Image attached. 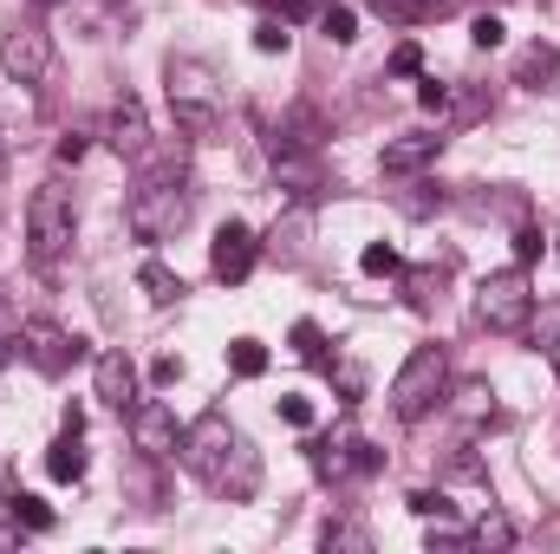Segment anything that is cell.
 Instances as JSON below:
<instances>
[{"label":"cell","instance_id":"obj_1","mask_svg":"<svg viewBox=\"0 0 560 554\" xmlns=\"http://www.w3.org/2000/svg\"><path fill=\"white\" fill-rule=\"evenodd\" d=\"M183 463H189L215 496H229V503H248V496L261 489V457H255V443H248L222 412H202L183 430Z\"/></svg>","mask_w":560,"mask_h":554},{"label":"cell","instance_id":"obj_2","mask_svg":"<svg viewBox=\"0 0 560 554\" xmlns=\"http://www.w3.org/2000/svg\"><path fill=\"white\" fill-rule=\"evenodd\" d=\"M79 235V209H72V189L59 176H46L33 196H26V262L33 268H52Z\"/></svg>","mask_w":560,"mask_h":554},{"label":"cell","instance_id":"obj_3","mask_svg":"<svg viewBox=\"0 0 560 554\" xmlns=\"http://www.w3.org/2000/svg\"><path fill=\"white\" fill-rule=\"evenodd\" d=\"M163 92H170V112H176V131L189 138H209L222 125V85L202 59H170L163 66Z\"/></svg>","mask_w":560,"mask_h":554},{"label":"cell","instance_id":"obj_4","mask_svg":"<svg viewBox=\"0 0 560 554\" xmlns=\"http://www.w3.org/2000/svg\"><path fill=\"white\" fill-rule=\"evenodd\" d=\"M189 183H176V176H150L131 189V203H125V222H131V235L138 242H170L183 222H189Z\"/></svg>","mask_w":560,"mask_h":554},{"label":"cell","instance_id":"obj_5","mask_svg":"<svg viewBox=\"0 0 560 554\" xmlns=\"http://www.w3.org/2000/svg\"><path fill=\"white\" fill-rule=\"evenodd\" d=\"M443 385H450V353H443L436 339H430V346H411V359H405L398 379H392V412L405 417V424H418V417L436 412Z\"/></svg>","mask_w":560,"mask_h":554},{"label":"cell","instance_id":"obj_6","mask_svg":"<svg viewBox=\"0 0 560 554\" xmlns=\"http://www.w3.org/2000/svg\"><path fill=\"white\" fill-rule=\"evenodd\" d=\"M476 313H482L489 333H528V320H535V287H528V275H522V268L482 275V287H476Z\"/></svg>","mask_w":560,"mask_h":554},{"label":"cell","instance_id":"obj_7","mask_svg":"<svg viewBox=\"0 0 560 554\" xmlns=\"http://www.w3.org/2000/svg\"><path fill=\"white\" fill-rule=\"evenodd\" d=\"M52 33L39 26V20H13L7 33H0V72L7 79H20V85H39V79H52Z\"/></svg>","mask_w":560,"mask_h":554},{"label":"cell","instance_id":"obj_8","mask_svg":"<svg viewBox=\"0 0 560 554\" xmlns=\"http://www.w3.org/2000/svg\"><path fill=\"white\" fill-rule=\"evenodd\" d=\"M20 353H26L46 379H59V372H72V366L85 359V339L66 333L59 320H26V326H20Z\"/></svg>","mask_w":560,"mask_h":554},{"label":"cell","instance_id":"obj_9","mask_svg":"<svg viewBox=\"0 0 560 554\" xmlns=\"http://www.w3.org/2000/svg\"><path fill=\"white\" fill-rule=\"evenodd\" d=\"M131 437H138L143 457H183V424H176V412L163 405V399H138L131 405Z\"/></svg>","mask_w":560,"mask_h":554},{"label":"cell","instance_id":"obj_10","mask_svg":"<svg viewBox=\"0 0 560 554\" xmlns=\"http://www.w3.org/2000/svg\"><path fill=\"white\" fill-rule=\"evenodd\" d=\"M255 262H261V242H255V229L248 222H222L215 229V242H209V268H215V280H248L255 275Z\"/></svg>","mask_w":560,"mask_h":554},{"label":"cell","instance_id":"obj_11","mask_svg":"<svg viewBox=\"0 0 560 554\" xmlns=\"http://www.w3.org/2000/svg\"><path fill=\"white\" fill-rule=\"evenodd\" d=\"M92 392L112 412H131L138 405V366H131V353H98L92 359Z\"/></svg>","mask_w":560,"mask_h":554},{"label":"cell","instance_id":"obj_12","mask_svg":"<svg viewBox=\"0 0 560 554\" xmlns=\"http://www.w3.org/2000/svg\"><path fill=\"white\" fill-rule=\"evenodd\" d=\"M436 150H443L436 131H405V138H392L378 150V170H385V176H411L423 163H436Z\"/></svg>","mask_w":560,"mask_h":554},{"label":"cell","instance_id":"obj_13","mask_svg":"<svg viewBox=\"0 0 560 554\" xmlns=\"http://www.w3.org/2000/svg\"><path fill=\"white\" fill-rule=\"evenodd\" d=\"M112 150H125L131 163H138V157H150V118H143V105L131 99V92L112 105Z\"/></svg>","mask_w":560,"mask_h":554},{"label":"cell","instance_id":"obj_14","mask_svg":"<svg viewBox=\"0 0 560 554\" xmlns=\"http://www.w3.org/2000/svg\"><path fill=\"white\" fill-rule=\"evenodd\" d=\"M46 476H52V483H79V476H85V443H79V430H66V437L46 450Z\"/></svg>","mask_w":560,"mask_h":554},{"label":"cell","instance_id":"obj_15","mask_svg":"<svg viewBox=\"0 0 560 554\" xmlns=\"http://www.w3.org/2000/svg\"><path fill=\"white\" fill-rule=\"evenodd\" d=\"M138 287L150 293V307H170V300H183V275H176V268H163L156 255L138 268Z\"/></svg>","mask_w":560,"mask_h":554},{"label":"cell","instance_id":"obj_16","mask_svg":"<svg viewBox=\"0 0 560 554\" xmlns=\"http://www.w3.org/2000/svg\"><path fill=\"white\" fill-rule=\"evenodd\" d=\"M555 72H560V46H528V53L515 59V85H535V92H541Z\"/></svg>","mask_w":560,"mask_h":554},{"label":"cell","instance_id":"obj_17","mask_svg":"<svg viewBox=\"0 0 560 554\" xmlns=\"http://www.w3.org/2000/svg\"><path fill=\"white\" fill-rule=\"evenodd\" d=\"M7 509H13V522H20V529H33V535H46V529H52V509H46L39 496H26V489H7Z\"/></svg>","mask_w":560,"mask_h":554},{"label":"cell","instance_id":"obj_18","mask_svg":"<svg viewBox=\"0 0 560 554\" xmlns=\"http://www.w3.org/2000/svg\"><path fill=\"white\" fill-rule=\"evenodd\" d=\"M463 542H469V549H509V542H515V522H509L502 509H489V516H482Z\"/></svg>","mask_w":560,"mask_h":554},{"label":"cell","instance_id":"obj_19","mask_svg":"<svg viewBox=\"0 0 560 554\" xmlns=\"http://www.w3.org/2000/svg\"><path fill=\"white\" fill-rule=\"evenodd\" d=\"M229 372H235V379H261V372H268V346H261V339H235V346H229Z\"/></svg>","mask_w":560,"mask_h":554},{"label":"cell","instance_id":"obj_20","mask_svg":"<svg viewBox=\"0 0 560 554\" xmlns=\"http://www.w3.org/2000/svg\"><path fill=\"white\" fill-rule=\"evenodd\" d=\"M405 503H411V516H423V522H430V516H436V522H450V516H456V503H450L443 489H411Z\"/></svg>","mask_w":560,"mask_h":554},{"label":"cell","instance_id":"obj_21","mask_svg":"<svg viewBox=\"0 0 560 554\" xmlns=\"http://www.w3.org/2000/svg\"><path fill=\"white\" fill-rule=\"evenodd\" d=\"M293 353H300L306 366H326V333H319L313 320H300V326H293Z\"/></svg>","mask_w":560,"mask_h":554},{"label":"cell","instance_id":"obj_22","mask_svg":"<svg viewBox=\"0 0 560 554\" xmlns=\"http://www.w3.org/2000/svg\"><path fill=\"white\" fill-rule=\"evenodd\" d=\"M319 26H326V39H339V46H346V39H359V13H352V7H326V13H319Z\"/></svg>","mask_w":560,"mask_h":554},{"label":"cell","instance_id":"obj_23","mask_svg":"<svg viewBox=\"0 0 560 554\" xmlns=\"http://www.w3.org/2000/svg\"><path fill=\"white\" fill-rule=\"evenodd\" d=\"M287 46H293V26L287 20H261L255 26V53H287Z\"/></svg>","mask_w":560,"mask_h":554},{"label":"cell","instance_id":"obj_24","mask_svg":"<svg viewBox=\"0 0 560 554\" xmlns=\"http://www.w3.org/2000/svg\"><path fill=\"white\" fill-rule=\"evenodd\" d=\"M326 549H372V535L359 529V522H326V535H319Z\"/></svg>","mask_w":560,"mask_h":554},{"label":"cell","instance_id":"obj_25","mask_svg":"<svg viewBox=\"0 0 560 554\" xmlns=\"http://www.w3.org/2000/svg\"><path fill=\"white\" fill-rule=\"evenodd\" d=\"M359 268H365V275H398V249H392V242H372V249L359 255Z\"/></svg>","mask_w":560,"mask_h":554},{"label":"cell","instance_id":"obj_26","mask_svg":"<svg viewBox=\"0 0 560 554\" xmlns=\"http://www.w3.org/2000/svg\"><path fill=\"white\" fill-rule=\"evenodd\" d=\"M418 105H423V112H436V118H443V112L456 105V92H450L443 79H423V85H418Z\"/></svg>","mask_w":560,"mask_h":554},{"label":"cell","instance_id":"obj_27","mask_svg":"<svg viewBox=\"0 0 560 554\" xmlns=\"http://www.w3.org/2000/svg\"><path fill=\"white\" fill-rule=\"evenodd\" d=\"M280 424H293V430H313V399L287 392V399H280Z\"/></svg>","mask_w":560,"mask_h":554},{"label":"cell","instance_id":"obj_28","mask_svg":"<svg viewBox=\"0 0 560 554\" xmlns=\"http://www.w3.org/2000/svg\"><path fill=\"white\" fill-rule=\"evenodd\" d=\"M20 326H26V320H20V307H13V293L0 287V346H20Z\"/></svg>","mask_w":560,"mask_h":554},{"label":"cell","instance_id":"obj_29","mask_svg":"<svg viewBox=\"0 0 560 554\" xmlns=\"http://www.w3.org/2000/svg\"><path fill=\"white\" fill-rule=\"evenodd\" d=\"M502 33H509V26H502L495 13H476V26H469V39H476L482 53H489V46H502Z\"/></svg>","mask_w":560,"mask_h":554},{"label":"cell","instance_id":"obj_30","mask_svg":"<svg viewBox=\"0 0 560 554\" xmlns=\"http://www.w3.org/2000/svg\"><path fill=\"white\" fill-rule=\"evenodd\" d=\"M541 249H548V242H541V229H515V262H522V268H528V262H541Z\"/></svg>","mask_w":560,"mask_h":554},{"label":"cell","instance_id":"obj_31","mask_svg":"<svg viewBox=\"0 0 560 554\" xmlns=\"http://www.w3.org/2000/svg\"><path fill=\"white\" fill-rule=\"evenodd\" d=\"M326 13V0H280V20L293 26V20H319Z\"/></svg>","mask_w":560,"mask_h":554},{"label":"cell","instance_id":"obj_32","mask_svg":"<svg viewBox=\"0 0 560 554\" xmlns=\"http://www.w3.org/2000/svg\"><path fill=\"white\" fill-rule=\"evenodd\" d=\"M392 72H405V79H411V72H423V53L411 46V39H405V46L392 53Z\"/></svg>","mask_w":560,"mask_h":554},{"label":"cell","instance_id":"obj_33","mask_svg":"<svg viewBox=\"0 0 560 554\" xmlns=\"http://www.w3.org/2000/svg\"><path fill=\"white\" fill-rule=\"evenodd\" d=\"M176 379H183V359H170V353H163V359L150 366V385H176Z\"/></svg>","mask_w":560,"mask_h":554},{"label":"cell","instance_id":"obj_34","mask_svg":"<svg viewBox=\"0 0 560 554\" xmlns=\"http://www.w3.org/2000/svg\"><path fill=\"white\" fill-rule=\"evenodd\" d=\"M79 157H85V138H79V131H66V138H59V163H79Z\"/></svg>","mask_w":560,"mask_h":554},{"label":"cell","instance_id":"obj_35","mask_svg":"<svg viewBox=\"0 0 560 554\" xmlns=\"http://www.w3.org/2000/svg\"><path fill=\"white\" fill-rule=\"evenodd\" d=\"M535 339H541V346H555V339H560V313H548V320L535 326Z\"/></svg>","mask_w":560,"mask_h":554},{"label":"cell","instance_id":"obj_36","mask_svg":"<svg viewBox=\"0 0 560 554\" xmlns=\"http://www.w3.org/2000/svg\"><path fill=\"white\" fill-rule=\"evenodd\" d=\"M548 359H555V372H560V339H555V346H548Z\"/></svg>","mask_w":560,"mask_h":554},{"label":"cell","instance_id":"obj_37","mask_svg":"<svg viewBox=\"0 0 560 554\" xmlns=\"http://www.w3.org/2000/svg\"><path fill=\"white\" fill-rule=\"evenodd\" d=\"M33 7H59V0H33Z\"/></svg>","mask_w":560,"mask_h":554},{"label":"cell","instance_id":"obj_38","mask_svg":"<svg viewBox=\"0 0 560 554\" xmlns=\"http://www.w3.org/2000/svg\"><path fill=\"white\" fill-rule=\"evenodd\" d=\"M0 366H7V346H0Z\"/></svg>","mask_w":560,"mask_h":554},{"label":"cell","instance_id":"obj_39","mask_svg":"<svg viewBox=\"0 0 560 554\" xmlns=\"http://www.w3.org/2000/svg\"><path fill=\"white\" fill-rule=\"evenodd\" d=\"M0 157H7V138H0Z\"/></svg>","mask_w":560,"mask_h":554},{"label":"cell","instance_id":"obj_40","mask_svg":"<svg viewBox=\"0 0 560 554\" xmlns=\"http://www.w3.org/2000/svg\"><path fill=\"white\" fill-rule=\"evenodd\" d=\"M430 7H443V0H430Z\"/></svg>","mask_w":560,"mask_h":554}]
</instances>
